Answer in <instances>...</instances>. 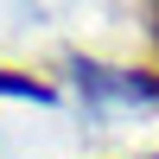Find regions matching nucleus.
Wrapping results in <instances>:
<instances>
[{"instance_id":"1","label":"nucleus","mask_w":159,"mask_h":159,"mask_svg":"<svg viewBox=\"0 0 159 159\" xmlns=\"http://www.w3.org/2000/svg\"><path fill=\"white\" fill-rule=\"evenodd\" d=\"M0 96H32V102H51V83H38V76H7V70H0Z\"/></svg>"}]
</instances>
